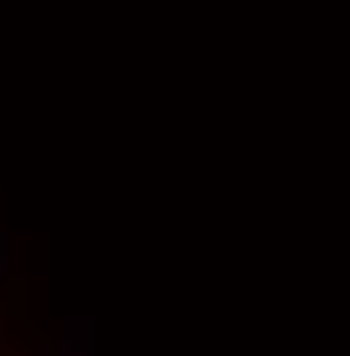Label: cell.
<instances>
[{
    "instance_id": "obj_1",
    "label": "cell",
    "mask_w": 350,
    "mask_h": 356,
    "mask_svg": "<svg viewBox=\"0 0 350 356\" xmlns=\"http://www.w3.org/2000/svg\"><path fill=\"white\" fill-rule=\"evenodd\" d=\"M60 356H93V323L88 318H60Z\"/></svg>"
},
{
    "instance_id": "obj_2",
    "label": "cell",
    "mask_w": 350,
    "mask_h": 356,
    "mask_svg": "<svg viewBox=\"0 0 350 356\" xmlns=\"http://www.w3.org/2000/svg\"><path fill=\"white\" fill-rule=\"evenodd\" d=\"M0 274H6V230H0Z\"/></svg>"
},
{
    "instance_id": "obj_3",
    "label": "cell",
    "mask_w": 350,
    "mask_h": 356,
    "mask_svg": "<svg viewBox=\"0 0 350 356\" xmlns=\"http://www.w3.org/2000/svg\"><path fill=\"white\" fill-rule=\"evenodd\" d=\"M0 334H6V329H0Z\"/></svg>"
}]
</instances>
